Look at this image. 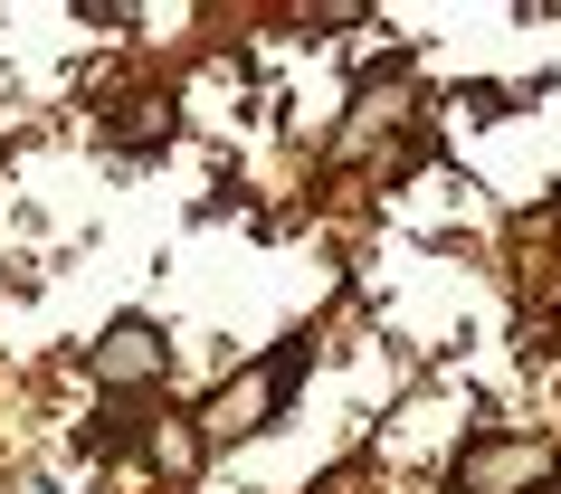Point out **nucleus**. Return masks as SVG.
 <instances>
[{
	"mask_svg": "<svg viewBox=\"0 0 561 494\" xmlns=\"http://www.w3.org/2000/svg\"><path fill=\"white\" fill-rule=\"evenodd\" d=\"M296 371H305V343H276L257 371H238L229 390L201 409V437H229V447H238V437L276 428V409H286V380H296Z\"/></svg>",
	"mask_w": 561,
	"mask_h": 494,
	"instance_id": "f257e3e1",
	"label": "nucleus"
},
{
	"mask_svg": "<svg viewBox=\"0 0 561 494\" xmlns=\"http://www.w3.org/2000/svg\"><path fill=\"white\" fill-rule=\"evenodd\" d=\"M172 371V343H162V323L152 314H115L105 333H95L87 352V380L95 390H115V400H152V380Z\"/></svg>",
	"mask_w": 561,
	"mask_h": 494,
	"instance_id": "f03ea898",
	"label": "nucleus"
},
{
	"mask_svg": "<svg viewBox=\"0 0 561 494\" xmlns=\"http://www.w3.org/2000/svg\"><path fill=\"white\" fill-rule=\"evenodd\" d=\"M552 485V447L542 437H476L457 457V494H542Z\"/></svg>",
	"mask_w": 561,
	"mask_h": 494,
	"instance_id": "7ed1b4c3",
	"label": "nucleus"
},
{
	"mask_svg": "<svg viewBox=\"0 0 561 494\" xmlns=\"http://www.w3.org/2000/svg\"><path fill=\"white\" fill-rule=\"evenodd\" d=\"M152 457H162V475H201V418L152 409Z\"/></svg>",
	"mask_w": 561,
	"mask_h": 494,
	"instance_id": "20e7f679",
	"label": "nucleus"
},
{
	"mask_svg": "<svg viewBox=\"0 0 561 494\" xmlns=\"http://www.w3.org/2000/svg\"><path fill=\"white\" fill-rule=\"evenodd\" d=\"M105 134H115V152H144V143H162V134H172V95L152 87V95H134V105H124L115 124H105Z\"/></svg>",
	"mask_w": 561,
	"mask_h": 494,
	"instance_id": "39448f33",
	"label": "nucleus"
},
{
	"mask_svg": "<svg viewBox=\"0 0 561 494\" xmlns=\"http://www.w3.org/2000/svg\"><path fill=\"white\" fill-rule=\"evenodd\" d=\"M542 494H561V475H552V485H542Z\"/></svg>",
	"mask_w": 561,
	"mask_h": 494,
	"instance_id": "423d86ee",
	"label": "nucleus"
}]
</instances>
